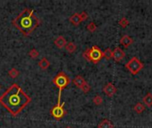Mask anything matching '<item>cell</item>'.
Listing matches in <instances>:
<instances>
[{
    "label": "cell",
    "instance_id": "12",
    "mask_svg": "<svg viewBox=\"0 0 152 128\" xmlns=\"http://www.w3.org/2000/svg\"><path fill=\"white\" fill-rule=\"evenodd\" d=\"M54 45H55L58 48L61 49V48H63V47L66 46L67 41H66V39H65L62 36H59V37L54 40Z\"/></svg>",
    "mask_w": 152,
    "mask_h": 128
},
{
    "label": "cell",
    "instance_id": "8",
    "mask_svg": "<svg viewBox=\"0 0 152 128\" xmlns=\"http://www.w3.org/2000/svg\"><path fill=\"white\" fill-rule=\"evenodd\" d=\"M126 57V53L120 48V47H116L113 50V59L115 61H120Z\"/></svg>",
    "mask_w": 152,
    "mask_h": 128
},
{
    "label": "cell",
    "instance_id": "11",
    "mask_svg": "<svg viewBox=\"0 0 152 128\" xmlns=\"http://www.w3.org/2000/svg\"><path fill=\"white\" fill-rule=\"evenodd\" d=\"M69 21L74 25V26H78L81 22H82V20H81V17H80V14L76 12L74 13L73 15H71L69 17Z\"/></svg>",
    "mask_w": 152,
    "mask_h": 128
},
{
    "label": "cell",
    "instance_id": "14",
    "mask_svg": "<svg viewBox=\"0 0 152 128\" xmlns=\"http://www.w3.org/2000/svg\"><path fill=\"white\" fill-rule=\"evenodd\" d=\"M38 66L42 69H47L50 67V61L46 59V58H42L39 61H38Z\"/></svg>",
    "mask_w": 152,
    "mask_h": 128
},
{
    "label": "cell",
    "instance_id": "18",
    "mask_svg": "<svg viewBox=\"0 0 152 128\" xmlns=\"http://www.w3.org/2000/svg\"><path fill=\"white\" fill-rule=\"evenodd\" d=\"M103 57L107 60H110L113 58V51L110 48H107L104 52H103Z\"/></svg>",
    "mask_w": 152,
    "mask_h": 128
},
{
    "label": "cell",
    "instance_id": "4",
    "mask_svg": "<svg viewBox=\"0 0 152 128\" xmlns=\"http://www.w3.org/2000/svg\"><path fill=\"white\" fill-rule=\"evenodd\" d=\"M53 83L56 86V87L59 88V96H58V102L57 104H61V92L64 88L67 87V86L69 85L70 79L62 71L59 72L53 79Z\"/></svg>",
    "mask_w": 152,
    "mask_h": 128
},
{
    "label": "cell",
    "instance_id": "15",
    "mask_svg": "<svg viewBox=\"0 0 152 128\" xmlns=\"http://www.w3.org/2000/svg\"><path fill=\"white\" fill-rule=\"evenodd\" d=\"M143 103L148 106V107H152V94L151 93H148L142 99Z\"/></svg>",
    "mask_w": 152,
    "mask_h": 128
},
{
    "label": "cell",
    "instance_id": "6",
    "mask_svg": "<svg viewBox=\"0 0 152 128\" xmlns=\"http://www.w3.org/2000/svg\"><path fill=\"white\" fill-rule=\"evenodd\" d=\"M64 105H65V102H62L61 104H56L51 110L50 113L55 119H61L67 114V111L64 109Z\"/></svg>",
    "mask_w": 152,
    "mask_h": 128
},
{
    "label": "cell",
    "instance_id": "23",
    "mask_svg": "<svg viewBox=\"0 0 152 128\" xmlns=\"http://www.w3.org/2000/svg\"><path fill=\"white\" fill-rule=\"evenodd\" d=\"M28 55L32 58V59H36L39 56V53L37 49H31L28 52Z\"/></svg>",
    "mask_w": 152,
    "mask_h": 128
},
{
    "label": "cell",
    "instance_id": "7",
    "mask_svg": "<svg viewBox=\"0 0 152 128\" xmlns=\"http://www.w3.org/2000/svg\"><path fill=\"white\" fill-rule=\"evenodd\" d=\"M103 93L108 97H112L117 93V88L112 83H108L103 87Z\"/></svg>",
    "mask_w": 152,
    "mask_h": 128
},
{
    "label": "cell",
    "instance_id": "21",
    "mask_svg": "<svg viewBox=\"0 0 152 128\" xmlns=\"http://www.w3.org/2000/svg\"><path fill=\"white\" fill-rule=\"evenodd\" d=\"M118 23H119V25L122 28H126V27H127L129 25V20L126 17H123V18L120 19V20L118 21Z\"/></svg>",
    "mask_w": 152,
    "mask_h": 128
},
{
    "label": "cell",
    "instance_id": "17",
    "mask_svg": "<svg viewBox=\"0 0 152 128\" xmlns=\"http://www.w3.org/2000/svg\"><path fill=\"white\" fill-rule=\"evenodd\" d=\"M134 111H135L136 113L141 114V113H142V112L145 110V105L142 104V103H141V102H138V103H136V104L134 105Z\"/></svg>",
    "mask_w": 152,
    "mask_h": 128
},
{
    "label": "cell",
    "instance_id": "2",
    "mask_svg": "<svg viewBox=\"0 0 152 128\" xmlns=\"http://www.w3.org/2000/svg\"><path fill=\"white\" fill-rule=\"evenodd\" d=\"M39 19L35 15L32 9H24L16 19L12 20L14 25L24 36H28L39 25Z\"/></svg>",
    "mask_w": 152,
    "mask_h": 128
},
{
    "label": "cell",
    "instance_id": "19",
    "mask_svg": "<svg viewBox=\"0 0 152 128\" xmlns=\"http://www.w3.org/2000/svg\"><path fill=\"white\" fill-rule=\"evenodd\" d=\"M19 74H20V72H19V70L18 69H11L9 71H8V75L12 78H16L18 76H19Z\"/></svg>",
    "mask_w": 152,
    "mask_h": 128
},
{
    "label": "cell",
    "instance_id": "10",
    "mask_svg": "<svg viewBox=\"0 0 152 128\" xmlns=\"http://www.w3.org/2000/svg\"><path fill=\"white\" fill-rule=\"evenodd\" d=\"M73 84L77 87V88H82V86L86 83V81L85 80V78L81 76V75H77L75 77V78L73 79Z\"/></svg>",
    "mask_w": 152,
    "mask_h": 128
},
{
    "label": "cell",
    "instance_id": "16",
    "mask_svg": "<svg viewBox=\"0 0 152 128\" xmlns=\"http://www.w3.org/2000/svg\"><path fill=\"white\" fill-rule=\"evenodd\" d=\"M65 48H66V50H67L68 53H73L77 50V45H76L73 42H69V43H67Z\"/></svg>",
    "mask_w": 152,
    "mask_h": 128
},
{
    "label": "cell",
    "instance_id": "24",
    "mask_svg": "<svg viewBox=\"0 0 152 128\" xmlns=\"http://www.w3.org/2000/svg\"><path fill=\"white\" fill-rule=\"evenodd\" d=\"M81 90L85 93V94H87L90 90H91V86H90V85L86 82L83 86H82V88H81Z\"/></svg>",
    "mask_w": 152,
    "mask_h": 128
},
{
    "label": "cell",
    "instance_id": "20",
    "mask_svg": "<svg viewBox=\"0 0 152 128\" xmlns=\"http://www.w3.org/2000/svg\"><path fill=\"white\" fill-rule=\"evenodd\" d=\"M93 102H94L95 105H101V104L103 102V99H102V96H100V95H96V96H94V99H93Z\"/></svg>",
    "mask_w": 152,
    "mask_h": 128
},
{
    "label": "cell",
    "instance_id": "26",
    "mask_svg": "<svg viewBox=\"0 0 152 128\" xmlns=\"http://www.w3.org/2000/svg\"><path fill=\"white\" fill-rule=\"evenodd\" d=\"M65 128H71V127H66Z\"/></svg>",
    "mask_w": 152,
    "mask_h": 128
},
{
    "label": "cell",
    "instance_id": "13",
    "mask_svg": "<svg viewBox=\"0 0 152 128\" xmlns=\"http://www.w3.org/2000/svg\"><path fill=\"white\" fill-rule=\"evenodd\" d=\"M98 128H114V125L109 119H102L99 123Z\"/></svg>",
    "mask_w": 152,
    "mask_h": 128
},
{
    "label": "cell",
    "instance_id": "25",
    "mask_svg": "<svg viewBox=\"0 0 152 128\" xmlns=\"http://www.w3.org/2000/svg\"><path fill=\"white\" fill-rule=\"evenodd\" d=\"M80 14V17H81V20H82V21H84V20H87L88 19V14H87V12H82L81 13H79Z\"/></svg>",
    "mask_w": 152,
    "mask_h": 128
},
{
    "label": "cell",
    "instance_id": "5",
    "mask_svg": "<svg viewBox=\"0 0 152 128\" xmlns=\"http://www.w3.org/2000/svg\"><path fill=\"white\" fill-rule=\"evenodd\" d=\"M144 65L143 63L137 58V57H133L126 64V68L129 70V72L133 75L138 74L139 71H141L143 69Z\"/></svg>",
    "mask_w": 152,
    "mask_h": 128
},
{
    "label": "cell",
    "instance_id": "27",
    "mask_svg": "<svg viewBox=\"0 0 152 128\" xmlns=\"http://www.w3.org/2000/svg\"><path fill=\"white\" fill-rule=\"evenodd\" d=\"M0 88H1V87H0Z\"/></svg>",
    "mask_w": 152,
    "mask_h": 128
},
{
    "label": "cell",
    "instance_id": "22",
    "mask_svg": "<svg viewBox=\"0 0 152 128\" xmlns=\"http://www.w3.org/2000/svg\"><path fill=\"white\" fill-rule=\"evenodd\" d=\"M86 29H87V30L88 31H90V32H94L96 29H97V26H96V24L94 23V22H90L87 26H86Z\"/></svg>",
    "mask_w": 152,
    "mask_h": 128
},
{
    "label": "cell",
    "instance_id": "3",
    "mask_svg": "<svg viewBox=\"0 0 152 128\" xmlns=\"http://www.w3.org/2000/svg\"><path fill=\"white\" fill-rule=\"evenodd\" d=\"M84 58L93 63H98L103 57V52L97 45H93L91 48L86 49L83 53Z\"/></svg>",
    "mask_w": 152,
    "mask_h": 128
},
{
    "label": "cell",
    "instance_id": "1",
    "mask_svg": "<svg viewBox=\"0 0 152 128\" xmlns=\"http://www.w3.org/2000/svg\"><path fill=\"white\" fill-rule=\"evenodd\" d=\"M30 102L31 98L17 84H12L0 96V104L13 117L19 115Z\"/></svg>",
    "mask_w": 152,
    "mask_h": 128
},
{
    "label": "cell",
    "instance_id": "9",
    "mask_svg": "<svg viewBox=\"0 0 152 128\" xmlns=\"http://www.w3.org/2000/svg\"><path fill=\"white\" fill-rule=\"evenodd\" d=\"M120 44L124 46V47H126V48H127V47H129L133 43H134V39L131 37H129L128 35H125V36H123L121 38H120Z\"/></svg>",
    "mask_w": 152,
    "mask_h": 128
}]
</instances>
